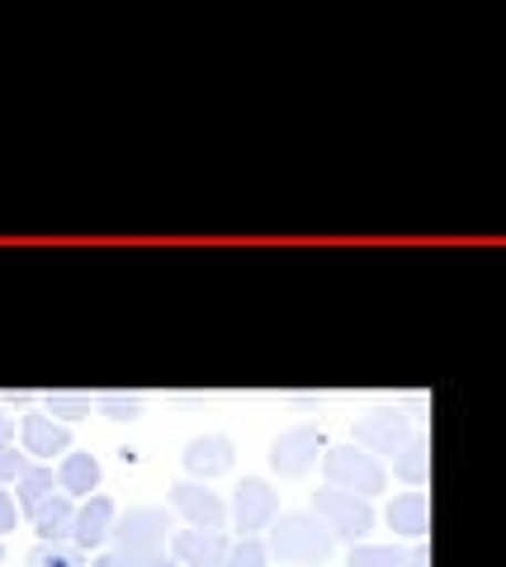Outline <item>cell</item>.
Masks as SVG:
<instances>
[{"label":"cell","mask_w":506,"mask_h":567,"mask_svg":"<svg viewBox=\"0 0 506 567\" xmlns=\"http://www.w3.org/2000/svg\"><path fill=\"white\" fill-rule=\"evenodd\" d=\"M331 529L312 516V511H289V516H279V525L270 529V554L279 563H293V567H318L331 558Z\"/></svg>","instance_id":"6da1fadb"},{"label":"cell","mask_w":506,"mask_h":567,"mask_svg":"<svg viewBox=\"0 0 506 567\" xmlns=\"http://www.w3.org/2000/svg\"><path fill=\"white\" fill-rule=\"evenodd\" d=\"M322 473H327V487L337 492H351V496H374L389 483V473L374 454H364L355 445H337V450H322Z\"/></svg>","instance_id":"7a4b0ae2"},{"label":"cell","mask_w":506,"mask_h":567,"mask_svg":"<svg viewBox=\"0 0 506 567\" xmlns=\"http://www.w3.org/2000/svg\"><path fill=\"white\" fill-rule=\"evenodd\" d=\"M312 516H318L331 539H364L374 529V511L364 496H351V492H337V487H322L318 496H312Z\"/></svg>","instance_id":"3957f363"},{"label":"cell","mask_w":506,"mask_h":567,"mask_svg":"<svg viewBox=\"0 0 506 567\" xmlns=\"http://www.w3.org/2000/svg\"><path fill=\"white\" fill-rule=\"evenodd\" d=\"M166 529H171V520H166L162 506H128L124 516H114L110 539H114V548H147V554H162Z\"/></svg>","instance_id":"277c9868"},{"label":"cell","mask_w":506,"mask_h":567,"mask_svg":"<svg viewBox=\"0 0 506 567\" xmlns=\"http://www.w3.org/2000/svg\"><path fill=\"white\" fill-rule=\"evenodd\" d=\"M327 450V440L318 425H293V431H285L270 445V468L279 477H303L312 464H318V454Z\"/></svg>","instance_id":"5b68a950"},{"label":"cell","mask_w":506,"mask_h":567,"mask_svg":"<svg viewBox=\"0 0 506 567\" xmlns=\"http://www.w3.org/2000/svg\"><path fill=\"white\" fill-rule=\"evenodd\" d=\"M275 511H279V496L266 477H241L237 496H233V516H237L241 539H256V529H270Z\"/></svg>","instance_id":"8992f818"},{"label":"cell","mask_w":506,"mask_h":567,"mask_svg":"<svg viewBox=\"0 0 506 567\" xmlns=\"http://www.w3.org/2000/svg\"><path fill=\"white\" fill-rule=\"evenodd\" d=\"M407 416L397 412V406H379V412H370L360 425H355V445L364 454H397L407 445Z\"/></svg>","instance_id":"52a82bcc"},{"label":"cell","mask_w":506,"mask_h":567,"mask_svg":"<svg viewBox=\"0 0 506 567\" xmlns=\"http://www.w3.org/2000/svg\"><path fill=\"white\" fill-rule=\"evenodd\" d=\"M171 506L189 520V529H223L228 525V506H223V496L199 487V483H176L171 487Z\"/></svg>","instance_id":"ba28073f"},{"label":"cell","mask_w":506,"mask_h":567,"mask_svg":"<svg viewBox=\"0 0 506 567\" xmlns=\"http://www.w3.org/2000/svg\"><path fill=\"white\" fill-rule=\"evenodd\" d=\"M171 558L180 567H223L228 558V535L223 529H180L171 539Z\"/></svg>","instance_id":"9c48e42d"},{"label":"cell","mask_w":506,"mask_h":567,"mask_svg":"<svg viewBox=\"0 0 506 567\" xmlns=\"http://www.w3.org/2000/svg\"><path fill=\"white\" fill-rule=\"evenodd\" d=\"M114 502L110 496H91L81 511H76V520H72V544L81 548V554H91V548H100L104 539H110V529H114Z\"/></svg>","instance_id":"30bf717a"},{"label":"cell","mask_w":506,"mask_h":567,"mask_svg":"<svg viewBox=\"0 0 506 567\" xmlns=\"http://www.w3.org/2000/svg\"><path fill=\"white\" fill-rule=\"evenodd\" d=\"M233 458H237V450H233L228 435H199V440H189V445H185V468L195 473V477L228 473Z\"/></svg>","instance_id":"8fae6325"},{"label":"cell","mask_w":506,"mask_h":567,"mask_svg":"<svg viewBox=\"0 0 506 567\" xmlns=\"http://www.w3.org/2000/svg\"><path fill=\"white\" fill-rule=\"evenodd\" d=\"M20 435H24V450L39 454V458H52V454H66V450H72V435H66V425L52 421V416H43V412L24 416Z\"/></svg>","instance_id":"7c38bea8"},{"label":"cell","mask_w":506,"mask_h":567,"mask_svg":"<svg viewBox=\"0 0 506 567\" xmlns=\"http://www.w3.org/2000/svg\"><path fill=\"white\" fill-rule=\"evenodd\" d=\"M72 520H76V506L66 492H52L48 502L33 511V529H39L43 544H62L66 535H72Z\"/></svg>","instance_id":"4fadbf2b"},{"label":"cell","mask_w":506,"mask_h":567,"mask_svg":"<svg viewBox=\"0 0 506 567\" xmlns=\"http://www.w3.org/2000/svg\"><path fill=\"white\" fill-rule=\"evenodd\" d=\"M58 487L66 496H91L100 487V458L95 454H66L58 468Z\"/></svg>","instance_id":"5bb4252c"},{"label":"cell","mask_w":506,"mask_h":567,"mask_svg":"<svg viewBox=\"0 0 506 567\" xmlns=\"http://www.w3.org/2000/svg\"><path fill=\"white\" fill-rule=\"evenodd\" d=\"M389 525L397 529V535H412V539L426 535V529H431V502H426L422 492H403L389 506Z\"/></svg>","instance_id":"9a60e30c"},{"label":"cell","mask_w":506,"mask_h":567,"mask_svg":"<svg viewBox=\"0 0 506 567\" xmlns=\"http://www.w3.org/2000/svg\"><path fill=\"white\" fill-rule=\"evenodd\" d=\"M393 473L403 477V483L422 487L431 477V440L426 435H407V445L397 450V458H393Z\"/></svg>","instance_id":"2e32d148"},{"label":"cell","mask_w":506,"mask_h":567,"mask_svg":"<svg viewBox=\"0 0 506 567\" xmlns=\"http://www.w3.org/2000/svg\"><path fill=\"white\" fill-rule=\"evenodd\" d=\"M52 483H58V477H52V468H29L20 483H14V506L33 516V511H39L48 496H52Z\"/></svg>","instance_id":"e0dca14e"},{"label":"cell","mask_w":506,"mask_h":567,"mask_svg":"<svg viewBox=\"0 0 506 567\" xmlns=\"http://www.w3.org/2000/svg\"><path fill=\"white\" fill-rule=\"evenodd\" d=\"M95 567H180V563L166 554H147V548H110V554L95 558Z\"/></svg>","instance_id":"ac0fdd59"},{"label":"cell","mask_w":506,"mask_h":567,"mask_svg":"<svg viewBox=\"0 0 506 567\" xmlns=\"http://www.w3.org/2000/svg\"><path fill=\"white\" fill-rule=\"evenodd\" d=\"M29 567H85V554L76 544H43L29 554Z\"/></svg>","instance_id":"d6986e66"},{"label":"cell","mask_w":506,"mask_h":567,"mask_svg":"<svg viewBox=\"0 0 506 567\" xmlns=\"http://www.w3.org/2000/svg\"><path fill=\"white\" fill-rule=\"evenodd\" d=\"M403 548L397 544H355L351 548V567H403Z\"/></svg>","instance_id":"ffe728a7"},{"label":"cell","mask_w":506,"mask_h":567,"mask_svg":"<svg viewBox=\"0 0 506 567\" xmlns=\"http://www.w3.org/2000/svg\"><path fill=\"white\" fill-rule=\"evenodd\" d=\"M91 398L85 393H48L43 398V416H62V421H81V416H91Z\"/></svg>","instance_id":"44dd1931"},{"label":"cell","mask_w":506,"mask_h":567,"mask_svg":"<svg viewBox=\"0 0 506 567\" xmlns=\"http://www.w3.org/2000/svg\"><path fill=\"white\" fill-rule=\"evenodd\" d=\"M95 406H100V416H110V421H137L143 416V398L137 393H100Z\"/></svg>","instance_id":"7402d4cb"},{"label":"cell","mask_w":506,"mask_h":567,"mask_svg":"<svg viewBox=\"0 0 506 567\" xmlns=\"http://www.w3.org/2000/svg\"><path fill=\"white\" fill-rule=\"evenodd\" d=\"M223 567H270V548L260 539L228 544V558H223Z\"/></svg>","instance_id":"603a6c76"},{"label":"cell","mask_w":506,"mask_h":567,"mask_svg":"<svg viewBox=\"0 0 506 567\" xmlns=\"http://www.w3.org/2000/svg\"><path fill=\"white\" fill-rule=\"evenodd\" d=\"M29 473V458L14 454V445H0V483H20Z\"/></svg>","instance_id":"cb8c5ba5"},{"label":"cell","mask_w":506,"mask_h":567,"mask_svg":"<svg viewBox=\"0 0 506 567\" xmlns=\"http://www.w3.org/2000/svg\"><path fill=\"white\" fill-rule=\"evenodd\" d=\"M14 520H20V506H14L10 492H0V535H6V529H14Z\"/></svg>","instance_id":"d4e9b609"},{"label":"cell","mask_w":506,"mask_h":567,"mask_svg":"<svg viewBox=\"0 0 506 567\" xmlns=\"http://www.w3.org/2000/svg\"><path fill=\"white\" fill-rule=\"evenodd\" d=\"M403 567H431V548L422 544V548H412V554L403 558Z\"/></svg>","instance_id":"484cf974"},{"label":"cell","mask_w":506,"mask_h":567,"mask_svg":"<svg viewBox=\"0 0 506 567\" xmlns=\"http://www.w3.org/2000/svg\"><path fill=\"white\" fill-rule=\"evenodd\" d=\"M0 445H14V416L0 412Z\"/></svg>","instance_id":"4316f807"},{"label":"cell","mask_w":506,"mask_h":567,"mask_svg":"<svg viewBox=\"0 0 506 567\" xmlns=\"http://www.w3.org/2000/svg\"><path fill=\"white\" fill-rule=\"evenodd\" d=\"M6 402H10V406H29V402H33V393H6Z\"/></svg>","instance_id":"83f0119b"},{"label":"cell","mask_w":506,"mask_h":567,"mask_svg":"<svg viewBox=\"0 0 506 567\" xmlns=\"http://www.w3.org/2000/svg\"><path fill=\"white\" fill-rule=\"evenodd\" d=\"M0 563H6V548H0Z\"/></svg>","instance_id":"f1b7e54d"}]
</instances>
